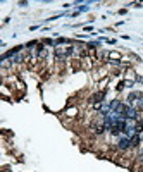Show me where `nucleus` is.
<instances>
[{"label":"nucleus","mask_w":143,"mask_h":172,"mask_svg":"<svg viewBox=\"0 0 143 172\" xmlns=\"http://www.w3.org/2000/svg\"><path fill=\"white\" fill-rule=\"evenodd\" d=\"M117 148L119 150H128V148H131V140L128 138V136H123L121 140H119V143H117Z\"/></svg>","instance_id":"obj_1"},{"label":"nucleus","mask_w":143,"mask_h":172,"mask_svg":"<svg viewBox=\"0 0 143 172\" xmlns=\"http://www.w3.org/2000/svg\"><path fill=\"white\" fill-rule=\"evenodd\" d=\"M124 115H126V119L138 121V110H136L135 107H128V109H126V112H124Z\"/></svg>","instance_id":"obj_2"},{"label":"nucleus","mask_w":143,"mask_h":172,"mask_svg":"<svg viewBox=\"0 0 143 172\" xmlns=\"http://www.w3.org/2000/svg\"><path fill=\"white\" fill-rule=\"evenodd\" d=\"M140 96H142V93H138V91L129 93V96H128V107H135V103L140 100Z\"/></svg>","instance_id":"obj_3"},{"label":"nucleus","mask_w":143,"mask_h":172,"mask_svg":"<svg viewBox=\"0 0 143 172\" xmlns=\"http://www.w3.org/2000/svg\"><path fill=\"white\" fill-rule=\"evenodd\" d=\"M129 140H131V148H136V146L140 145V134H135V136H131Z\"/></svg>","instance_id":"obj_4"},{"label":"nucleus","mask_w":143,"mask_h":172,"mask_svg":"<svg viewBox=\"0 0 143 172\" xmlns=\"http://www.w3.org/2000/svg\"><path fill=\"white\" fill-rule=\"evenodd\" d=\"M135 109H136L138 112H140V110H143V95L140 96V100H138V102L135 103Z\"/></svg>","instance_id":"obj_5"},{"label":"nucleus","mask_w":143,"mask_h":172,"mask_svg":"<svg viewBox=\"0 0 143 172\" xmlns=\"http://www.w3.org/2000/svg\"><path fill=\"white\" fill-rule=\"evenodd\" d=\"M140 124H142V127H143V121H142V122H140Z\"/></svg>","instance_id":"obj_6"}]
</instances>
